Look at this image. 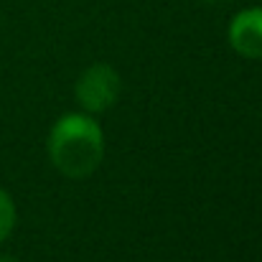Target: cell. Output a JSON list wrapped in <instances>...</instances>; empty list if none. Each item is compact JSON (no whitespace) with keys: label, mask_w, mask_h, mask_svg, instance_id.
<instances>
[{"label":"cell","mask_w":262,"mask_h":262,"mask_svg":"<svg viewBox=\"0 0 262 262\" xmlns=\"http://www.w3.org/2000/svg\"><path fill=\"white\" fill-rule=\"evenodd\" d=\"M13 224H15V206H13L10 196L5 191H0V242L10 234Z\"/></svg>","instance_id":"277c9868"},{"label":"cell","mask_w":262,"mask_h":262,"mask_svg":"<svg viewBox=\"0 0 262 262\" xmlns=\"http://www.w3.org/2000/svg\"><path fill=\"white\" fill-rule=\"evenodd\" d=\"M120 94V77L107 64H94L77 82V99L87 112H104Z\"/></svg>","instance_id":"7a4b0ae2"},{"label":"cell","mask_w":262,"mask_h":262,"mask_svg":"<svg viewBox=\"0 0 262 262\" xmlns=\"http://www.w3.org/2000/svg\"><path fill=\"white\" fill-rule=\"evenodd\" d=\"M229 43L247 59H262V8L242 10L229 23Z\"/></svg>","instance_id":"3957f363"},{"label":"cell","mask_w":262,"mask_h":262,"mask_svg":"<svg viewBox=\"0 0 262 262\" xmlns=\"http://www.w3.org/2000/svg\"><path fill=\"white\" fill-rule=\"evenodd\" d=\"M104 153L102 130L87 115H64L49 135L51 163L69 178L94 173Z\"/></svg>","instance_id":"6da1fadb"},{"label":"cell","mask_w":262,"mask_h":262,"mask_svg":"<svg viewBox=\"0 0 262 262\" xmlns=\"http://www.w3.org/2000/svg\"><path fill=\"white\" fill-rule=\"evenodd\" d=\"M0 262H15L13 257H5V255H0Z\"/></svg>","instance_id":"5b68a950"}]
</instances>
